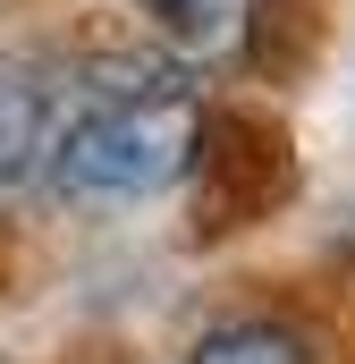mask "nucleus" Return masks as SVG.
Listing matches in <instances>:
<instances>
[{"mask_svg": "<svg viewBox=\"0 0 355 364\" xmlns=\"http://www.w3.org/2000/svg\"><path fill=\"white\" fill-rule=\"evenodd\" d=\"M136 9L186 51H229L246 43V17H254V0H136Z\"/></svg>", "mask_w": 355, "mask_h": 364, "instance_id": "nucleus-5", "label": "nucleus"}, {"mask_svg": "<svg viewBox=\"0 0 355 364\" xmlns=\"http://www.w3.org/2000/svg\"><path fill=\"white\" fill-rule=\"evenodd\" d=\"M186 170H195V195L212 212L203 229H246L288 186V144H279V127L246 119V110H212V119H195V161Z\"/></svg>", "mask_w": 355, "mask_h": 364, "instance_id": "nucleus-2", "label": "nucleus"}, {"mask_svg": "<svg viewBox=\"0 0 355 364\" xmlns=\"http://www.w3.org/2000/svg\"><path fill=\"white\" fill-rule=\"evenodd\" d=\"M195 93H85V110H68L43 144L51 186L85 203L161 195L195 161Z\"/></svg>", "mask_w": 355, "mask_h": 364, "instance_id": "nucleus-1", "label": "nucleus"}, {"mask_svg": "<svg viewBox=\"0 0 355 364\" xmlns=\"http://www.w3.org/2000/svg\"><path fill=\"white\" fill-rule=\"evenodd\" d=\"M43 144H51V102L17 60H0V195L43 161Z\"/></svg>", "mask_w": 355, "mask_h": 364, "instance_id": "nucleus-3", "label": "nucleus"}, {"mask_svg": "<svg viewBox=\"0 0 355 364\" xmlns=\"http://www.w3.org/2000/svg\"><path fill=\"white\" fill-rule=\"evenodd\" d=\"M186 364H313V339L288 322H220L186 348Z\"/></svg>", "mask_w": 355, "mask_h": 364, "instance_id": "nucleus-4", "label": "nucleus"}]
</instances>
